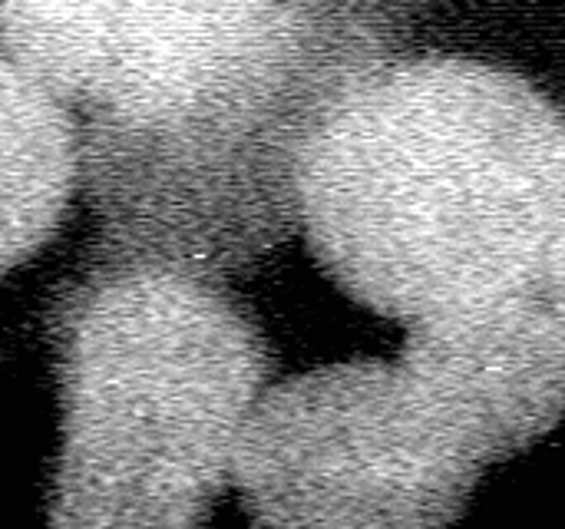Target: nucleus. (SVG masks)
<instances>
[{
  "label": "nucleus",
  "mask_w": 565,
  "mask_h": 529,
  "mask_svg": "<svg viewBox=\"0 0 565 529\" xmlns=\"http://www.w3.org/2000/svg\"><path fill=\"white\" fill-rule=\"evenodd\" d=\"M407 33L401 3H0L73 123L89 258L222 285L295 239L311 139Z\"/></svg>",
  "instance_id": "obj_1"
},
{
  "label": "nucleus",
  "mask_w": 565,
  "mask_h": 529,
  "mask_svg": "<svg viewBox=\"0 0 565 529\" xmlns=\"http://www.w3.org/2000/svg\"><path fill=\"white\" fill-rule=\"evenodd\" d=\"M298 229L348 298L407 328L563 282V113L510 66L394 56L311 139Z\"/></svg>",
  "instance_id": "obj_2"
},
{
  "label": "nucleus",
  "mask_w": 565,
  "mask_h": 529,
  "mask_svg": "<svg viewBox=\"0 0 565 529\" xmlns=\"http://www.w3.org/2000/svg\"><path fill=\"white\" fill-rule=\"evenodd\" d=\"M565 282L417 325L397 361L265 388L232 457L255 529H454L483 474L563 414Z\"/></svg>",
  "instance_id": "obj_3"
},
{
  "label": "nucleus",
  "mask_w": 565,
  "mask_h": 529,
  "mask_svg": "<svg viewBox=\"0 0 565 529\" xmlns=\"http://www.w3.org/2000/svg\"><path fill=\"white\" fill-rule=\"evenodd\" d=\"M60 447L46 529H205L271 384L255 311L222 282L96 262L46 311Z\"/></svg>",
  "instance_id": "obj_4"
},
{
  "label": "nucleus",
  "mask_w": 565,
  "mask_h": 529,
  "mask_svg": "<svg viewBox=\"0 0 565 529\" xmlns=\"http://www.w3.org/2000/svg\"><path fill=\"white\" fill-rule=\"evenodd\" d=\"M76 186L79 156L66 109L0 53V278L60 232Z\"/></svg>",
  "instance_id": "obj_5"
}]
</instances>
